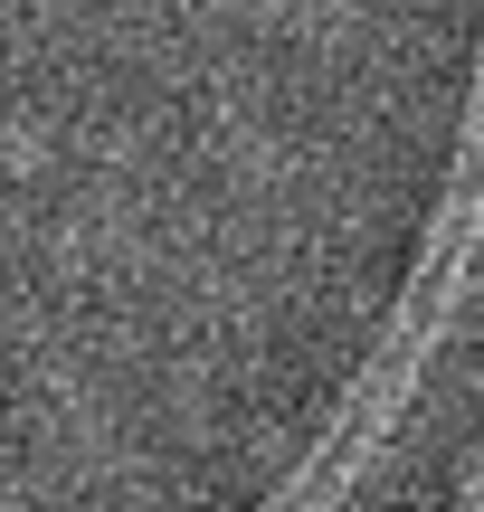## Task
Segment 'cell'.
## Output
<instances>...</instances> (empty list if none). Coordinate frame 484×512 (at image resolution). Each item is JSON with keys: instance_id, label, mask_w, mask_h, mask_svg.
Masks as SVG:
<instances>
[{"instance_id": "cell-1", "label": "cell", "mask_w": 484, "mask_h": 512, "mask_svg": "<svg viewBox=\"0 0 484 512\" xmlns=\"http://www.w3.org/2000/svg\"><path fill=\"white\" fill-rule=\"evenodd\" d=\"M466 512H484V465H475V503H466Z\"/></svg>"}]
</instances>
